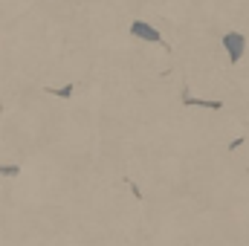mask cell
I'll use <instances>...</instances> for the list:
<instances>
[{"instance_id":"obj_3","label":"cell","mask_w":249,"mask_h":246,"mask_svg":"<svg viewBox=\"0 0 249 246\" xmlns=\"http://www.w3.org/2000/svg\"><path fill=\"white\" fill-rule=\"evenodd\" d=\"M186 105H197V107H212V110H220V107H223L220 102H209V99H191V96H186Z\"/></svg>"},{"instance_id":"obj_1","label":"cell","mask_w":249,"mask_h":246,"mask_svg":"<svg viewBox=\"0 0 249 246\" xmlns=\"http://www.w3.org/2000/svg\"><path fill=\"white\" fill-rule=\"evenodd\" d=\"M223 50H226L229 61L238 64L244 58V53H247V38H244L241 32H226V35H223Z\"/></svg>"},{"instance_id":"obj_2","label":"cell","mask_w":249,"mask_h":246,"mask_svg":"<svg viewBox=\"0 0 249 246\" xmlns=\"http://www.w3.org/2000/svg\"><path fill=\"white\" fill-rule=\"evenodd\" d=\"M130 35H136V38H142V41H151V44H160V41H162L160 32H157L151 23H145V20H136V23L130 26Z\"/></svg>"}]
</instances>
